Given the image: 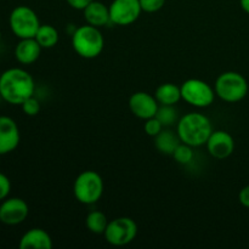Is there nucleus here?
Listing matches in <instances>:
<instances>
[{"instance_id": "1", "label": "nucleus", "mask_w": 249, "mask_h": 249, "mask_svg": "<svg viewBox=\"0 0 249 249\" xmlns=\"http://www.w3.org/2000/svg\"><path fill=\"white\" fill-rule=\"evenodd\" d=\"M34 90V79L27 71L15 67L1 73L0 96L7 104L21 106L23 101L33 96Z\"/></svg>"}, {"instance_id": "2", "label": "nucleus", "mask_w": 249, "mask_h": 249, "mask_svg": "<svg viewBox=\"0 0 249 249\" xmlns=\"http://www.w3.org/2000/svg\"><path fill=\"white\" fill-rule=\"evenodd\" d=\"M177 133L181 142L192 147L206 145L209 136L213 133L211 119L202 113L190 112L179 119Z\"/></svg>"}, {"instance_id": "3", "label": "nucleus", "mask_w": 249, "mask_h": 249, "mask_svg": "<svg viewBox=\"0 0 249 249\" xmlns=\"http://www.w3.org/2000/svg\"><path fill=\"white\" fill-rule=\"evenodd\" d=\"M73 50L83 58L97 57L105 48V39L97 27L84 24L78 27L72 34Z\"/></svg>"}, {"instance_id": "4", "label": "nucleus", "mask_w": 249, "mask_h": 249, "mask_svg": "<svg viewBox=\"0 0 249 249\" xmlns=\"http://www.w3.org/2000/svg\"><path fill=\"white\" fill-rule=\"evenodd\" d=\"M215 95L225 102H238L248 94L247 79L241 73L229 71L216 78L214 84Z\"/></svg>"}, {"instance_id": "5", "label": "nucleus", "mask_w": 249, "mask_h": 249, "mask_svg": "<svg viewBox=\"0 0 249 249\" xmlns=\"http://www.w3.org/2000/svg\"><path fill=\"white\" fill-rule=\"evenodd\" d=\"M73 194L80 203H96L104 194V180L94 170H85L74 180Z\"/></svg>"}, {"instance_id": "6", "label": "nucleus", "mask_w": 249, "mask_h": 249, "mask_svg": "<svg viewBox=\"0 0 249 249\" xmlns=\"http://www.w3.org/2000/svg\"><path fill=\"white\" fill-rule=\"evenodd\" d=\"M9 24L12 33L19 39L34 38L40 27L38 15L33 9L19 5L11 11L9 17Z\"/></svg>"}, {"instance_id": "7", "label": "nucleus", "mask_w": 249, "mask_h": 249, "mask_svg": "<svg viewBox=\"0 0 249 249\" xmlns=\"http://www.w3.org/2000/svg\"><path fill=\"white\" fill-rule=\"evenodd\" d=\"M181 99L197 108H206L211 106L215 99V90L207 82L197 78H191L182 83Z\"/></svg>"}, {"instance_id": "8", "label": "nucleus", "mask_w": 249, "mask_h": 249, "mask_svg": "<svg viewBox=\"0 0 249 249\" xmlns=\"http://www.w3.org/2000/svg\"><path fill=\"white\" fill-rule=\"evenodd\" d=\"M104 235L109 245L122 247L135 240L138 235V225L131 218L121 216L109 221Z\"/></svg>"}, {"instance_id": "9", "label": "nucleus", "mask_w": 249, "mask_h": 249, "mask_svg": "<svg viewBox=\"0 0 249 249\" xmlns=\"http://www.w3.org/2000/svg\"><path fill=\"white\" fill-rule=\"evenodd\" d=\"M140 0H113L109 5V16L112 23L117 26H129L140 17Z\"/></svg>"}, {"instance_id": "10", "label": "nucleus", "mask_w": 249, "mask_h": 249, "mask_svg": "<svg viewBox=\"0 0 249 249\" xmlns=\"http://www.w3.org/2000/svg\"><path fill=\"white\" fill-rule=\"evenodd\" d=\"M29 213L28 204L18 197L5 198L0 204V223L9 226L19 225L27 219Z\"/></svg>"}, {"instance_id": "11", "label": "nucleus", "mask_w": 249, "mask_h": 249, "mask_svg": "<svg viewBox=\"0 0 249 249\" xmlns=\"http://www.w3.org/2000/svg\"><path fill=\"white\" fill-rule=\"evenodd\" d=\"M129 108L134 116L146 121L156 117L160 104L153 95L145 91H138L134 92L129 99Z\"/></svg>"}, {"instance_id": "12", "label": "nucleus", "mask_w": 249, "mask_h": 249, "mask_svg": "<svg viewBox=\"0 0 249 249\" xmlns=\"http://www.w3.org/2000/svg\"><path fill=\"white\" fill-rule=\"evenodd\" d=\"M206 145L209 155L216 160H225L230 157L235 150L233 138L225 130L213 131Z\"/></svg>"}, {"instance_id": "13", "label": "nucleus", "mask_w": 249, "mask_h": 249, "mask_svg": "<svg viewBox=\"0 0 249 249\" xmlns=\"http://www.w3.org/2000/svg\"><path fill=\"white\" fill-rule=\"evenodd\" d=\"M21 135L16 122L7 116H0V155H7L18 146Z\"/></svg>"}, {"instance_id": "14", "label": "nucleus", "mask_w": 249, "mask_h": 249, "mask_svg": "<svg viewBox=\"0 0 249 249\" xmlns=\"http://www.w3.org/2000/svg\"><path fill=\"white\" fill-rule=\"evenodd\" d=\"M41 49L36 38L19 39L15 48V57L22 65H32L39 58Z\"/></svg>"}, {"instance_id": "15", "label": "nucleus", "mask_w": 249, "mask_h": 249, "mask_svg": "<svg viewBox=\"0 0 249 249\" xmlns=\"http://www.w3.org/2000/svg\"><path fill=\"white\" fill-rule=\"evenodd\" d=\"M18 247L19 249H51L53 240L43 229H31L21 237Z\"/></svg>"}, {"instance_id": "16", "label": "nucleus", "mask_w": 249, "mask_h": 249, "mask_svg": "<svg viewBox=\"0 0 249 249\" xmlns=\"http://www.w3.org/2000/svg\"><path fill=\"white\" fill-rule=\"evenodd\" d=\"M84 18L88 24L97 27H104L111 22V16H109V6H106L104 2L92 0L84 10Z\"/></svg>"}, {"instance_id": "17", "label": "nucleus", "mask_w": 249, "mask_h": 249, "mask_svg": "<svg viewBox=\"0 0 249 249\" xmlns=\"http://www.w3.org/2000/svg\"><path fill=\"white\" fill-rule=\"evenodd\" d=\"M181 143L178 133H174L170 129H163L157 136H155L156 148L163 155L173 156L178 146Z\"/></svg>"}, {"instance_id": "18", "label": "nucleus", "mask_w": 249, "mask_h": 249, "mask_svg": "<svg viewBox=\"0 0 249 249\" xmlns=\"http://www.w3.org/2000/svg\"><path fill=\"white\" fill-rule=\"evenodd\" d=\"M155 97L163 106H175L181 100V89L173 83H164L157 88Z\"/></svg>"}, {"instance_id": "19", "label": "nucleus", "mask_w": 249, "mask_h": 249, "mask_svg": "<svg viewBox=\"0 0 249 249\" xmlns=\"http://www.w3.org/2000/svg\"><path fill=\"white\" fill-rule=\"evenodd\" d=\"M36 40L43 49H51L58 43V32L51 24H40L36 34Z\"/></svg>"}, {"instance_id": "20", "label": "nucleus", "mask_w": 249, "mask_h": 249, "mask_svg": "<svg viewBox=\"0 0 249 249\" xmlns=\"http://www.w3.org/2000/svg\"><path fill=\"white\" fill-rule=\"evenodd\" d=\"M108 219H107L106 214L102 213L100 211L90 212L85 219V225L89 229L90 232L96 233V235H102L106 230L107 225H108Z\"/></svg>"}, {"instance_id": "21", "label": "nucleus", "mask_w": 249, "mask_h": 249, "mask_svg": "<svg viewBox=\"0 0 249 249\" xmlns=\"http://www.w3.org/2000/svg\"><path fill=\"white\" fill-rule=\"evenodd\" d=\"M158 119H160V123L163 124V126H172L173 124L178 123V112L174 108V106H163L160 105V108H158L157 114H156Z\"/></svg>"}, {"instance_id": "22", "label": "nucleus", "mask_w": 249, "mask_h": 249, "mask_svg": "<svg viewBox=\"0 0 249 249\" xmlns=\"http://www.w3.org/2000/svg\"><path fill=\"white\" fill-rule=\"evenodd\" d=\"M194 147L181 142L173 153V157L179 164H189L194 160Z\"/></svg>"}, {"instance_id": "23", "label": "nucleus", "mask_w": 249, "mask_h": 249, "mask_svg": "<svg viewBox=\"0 0 249 249\" xmlns=\"http://www.w3.org/2000/svg\"><path fill=\"white\" fill-rule=\"evenodd\" d=\"M22 111H23L24 114L29 117H34L40 112V102H39L38 99H36L33 96L28 97L26 101H23V104L21 105Z\"/></svg>"}, {"instance_id": "24", "label": "nucleus", "mask_w": 249, "mask_h": 249, "mask_svg": "<svg viewBox=\"0 0 249 249\" xmlns=\"http://www.w3.org/2000/svg\"><path fill=\"white\" fill-rule=\"evenodd\" d=\"M163 128H164V126H163V124L160 123V119H158L157 117H152V118L146 119L145 125H143L145 133L147 134V135L152 136V138L157 136L158 134L163 130Z\"/></svg>"}, {"instance_id": "25", "label": "nucleus", "mask_w": 249, "mask_h": 249, "mask_svg": "<svg viewBox=\"0 0 249 249\" xmlns=\"http://www.w3.org/2000/svg\"><path fill=\"white\" fill-rule=\"evenodd\" d=\"M165 0H140L141 9L143 12H147V14H153V12H157L164 6Z\"/></svg>"}, {"instance_id": "26", "label": "nucleus", "mask_w": 249, "mask_h": 249, "mask_svg": "<svg viewBox=\"0 0 249 249\" xmlns=\"http://www.w3.org/2000/svg\"><path fill=\"white\" fill-rule=\"evenodd\" d=\"M11 191V181L5 174L0 173V201L7 198Z\"/></svg>"}, {"instance_id": "27", "label": "nucleus", "mask_w": 249, "mask_h": 249, "mask_svg": "<svg viewBox=\"0 0 249 249\" xmlns=\"http://www.w3.org/2000/svg\"><path fill=\"white\" fill-rule=\"evenodd\" d=\"M66 1H67V4L70 5L71 7H73V9L82 10L83 11L92 0H66Z\"/></svg>"}, {"instance_id": "28", "label": "nucleus", "mask_w": 249, "mask_h": 249, "mask_svg": "<svg viewBox=\"0 0 249 249\" xmlns=\"http://www.w3.org/2000/svg\"><path fill=\"white\" fill-rule=\"evenodd\" d=\"M238 201L243 207L249 208V185L241 190L240 194H238Z\"/></svg>"}, {"instance_id": "29", "label": "nucleus", "mask_w": 249, "mask_h": 249, "mask_svg": "<svg viewBox=\"0 0 249 249\" xmlns=\"http://www.w3.org/2000/svg\"><path fill=\"white\" fill-rule=\"evenodd\" d=\"M240 4L243 11L249 14V0H240Z\"/></svg>"}, {"instance_id": "30", "label": "nucleus", "mask_w": 249, "mask_h": 249, "mask_svg": "<svg viewBox=\"0 0 249 249\" xmlns=\"http://www.w3.org/2000/svg\"><path fill=\"white\" fill-rule=\"evenodd\" d=\"M0 40H1V31H0Z\"/></svg>"}, {"instance_id": "31", "label": "nucleus", "mask_w": 249, "mask_h": 249, "mask_svg": "<svg viewBox=\"0 0 249 249\" xmlns=\"http://www.w3.org/2000/svg\"><path fill=\"white\" fill-rule=\"evenodd\" d=\"M0 78H1V72H0Z\"/></svg>"}, {"instance_id": "32", "label": "nucleus", "mask_w": 249, "mask_h": 249, "mask_svg": "<svg viewBox=\"0 0 249 249\" xmlns=\"http://www.w3.org/2000/svg\"><path fill=\"white\" fill-rule=\"evenodd\" d=\"M0 156H1V155H0Z\"/></svg>"}]
</instances>
